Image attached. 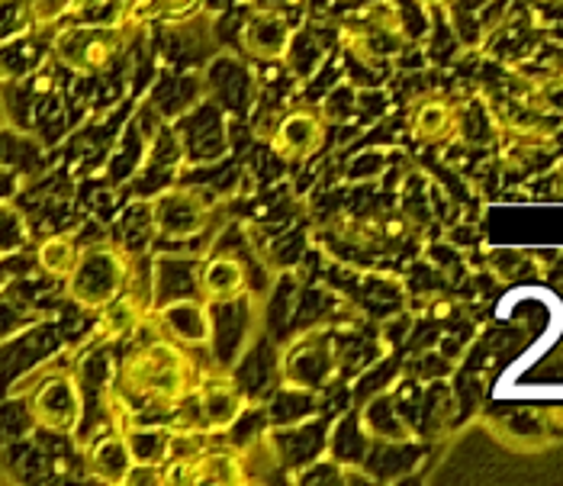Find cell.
<instances>
[{"instance_id": "6da1fadb", "label": "cell", "mask_w": 563, "mask_h": 486, "mask_svg": "<svg viewBox=\"0 0 563 486\" xmlns=\"http://www.w3.org/2000/svg\"><path fill=\"white\" fill-rule=\"evenodd\" d=\"M200 367L172 339L148 342L120 361L113 390L130 406H142L139 412H174L187 399H194L200 384Z\"/></svg>"}, {"instance_id": "7c38bea8", "label": "cell", "mask_w": 563, "mask_h": 486, "mask_svg": "<svg viewBox=\"0 0 563 486\" xmlns=\"http://www.w3.org/2000/svg\"><path fill=\"white\" fill-rule=\"evenodd\" d=\"M249 290V277L239 258L229 255H217L207 258L197 274V297L210 307H225L232 300H239Z\"/></svg>"}, {"instance_id": "603a6c76", "label": "cell", "mask_w": 563, "mask_h": 486, "mask_svg": "<svg viewBox=\"0 0 563 486\" xmlns=\"http://www.w3.org/2000/svg\"><path fill=\"white\" fill-rule=\"evenodd\" d=\"M16 187H20V180L13 172H3L0 168V200H10L13 194H16Z\"/></svg>"}, {"instance_id": "277c9868", "label": "cell", "mask_w": 563, "mask_h": 486, "mask_svg": "<svg viewBox=\"0 0 563 486\" xmlns=\"http://www.w3.org/2000/svg\"><path fill=\"white\" fill-rule=\"evenodd\" d=\"M335 377H339V349L332 332L325 329L300 332L280 354V380L290 390L319 394L332 387Z\"/></svg>"}, {"instance_id": "9a60e30c", "label": "cell", "mask_w": 563, "mask_h": 486, "mask_svg": "<svg viewBox=\"0 0 563 486\" xmlns=\"http://www.w3.org/2000/svg\"><path fill=\"white\" fill-rule=\"evenodd\" d=\"M87 467L97 481H107V484H123L126 471L132 467L130 451L120 432H103L100 439L87 444Z\"/></svg>"}, {"instance_id": "5bb4252c", "label": "cell", "mask_w": 563, "mask_h": 486, "mask_svg": "<svg viewBox=\"0 0 563 486\" xmlns=\"http://www.w3.org/2000/svg\"><path fill=\"white\" fill-rule=\"evenodd\" d=\"M117 432V429H113ZM174 426H148L132 419L120 429L126 451H130L132 464H152V467H165L168 461V444H172Z\"/></svg>"}, {"instance_id": "7402d4cb", "label": "cell", "mask_w": 563, "mask_h": 486, "mask_svg": "<svg viewBox=\"0 0 563 486\" xmlns=\"http://www.w3.org/2000/svg\"><path fill=\"white\" fill-rule=\"evenodd\" d=\"M444 126H448V110L438 107V103H426L416 113V126L412 130L422 135V139H438V135L444 133Z\"/></svg>"}, {"instance_id": "8fae6325", "label": "cell", "mask_w": 563, "mask_h": 486, "mask_svg": "<svg viewBox=\"0 0 563 486\" xmlns=\"http://www.w3.org/2000/svg\"><path fill=\"white\" fill-rule=\"evenodd\" d=\"M294 45V23L277 10H258L242 26V48L258 62H280Z\"/></svg>"}, {"instance_id": "44dd1931", "label": "cell", "mask_w": 563, "mask_h": 486, "mask_svg": "<svg viewBox=\"0 0 563 486\" xmlns=\"http://www.w3.org/2000/svg\"><path fill=\"white\" fill-rule=\"evenodd\" d=\"M78 0H30V20L33 26H48L58 23L62 16H68L75 10Z\"/></svg>"}, {"instance_id": "5b68a950", "label": "cell", "mask_w": 563, "mask_h": 486, "mask_svg": "<svg viewBox=\"0 0 563 486\" xmlns=\"http://www.w3.org/2000/svg\"><path fill=\"white\" fill-rule=\"evenodd\" d=\"M126 23H78L55 36V58L75 75H100L126 45Z\"/></svg>"}, {"instance_id": "ba28073f", "label": "cell", "mask_w": 563, "mask_h": 486, "mask_svg": "<svg viewBox=\"0 0 563 486\" xmlns=\"http://www.w3.org/2000/svg\"><path fill=\"white\" fill-rule=\"evenodd\" d=\"M165 484H222L235 486L245 481V461L239 451H219L203 448L194 461L165 464Z\"/></svg>"}, {"instance_id": "2e32d148", "label": "cell", "mask_w": 563, "mask_h": 486, "mask_svg": "<svg viewBox=\"0 0 563 486\" xmlns=\"http://www.w3.org/2000/svg\"><path fill=\"white\" fill-rule=\"evenodd\" d=\"M78 255H81V248L71 235H48L36 248V265L43 267L48 277L65 280L71 274V267L78 265Z\"/></svg>"}, {"instance_id": "e0dca14e", "label": "cell", "mask_w": 563, "mask_h": 486, "mask_svg": "<svg viewBox=\"0 0 563 486\" xmlns=\"http://www.w3.org/2000/svg\"><path fill=\"white\" fill-rule=\"evenodd\" d=\"M30 242H33V229L23 210L13 207L10 200H0V258L23 255Z\"/></svg>"}, {"instance_id": "8992f818", "label": "cell", "mask_w": 563, "mask_h": 486, "mask_svg": "<svg viewBox=\"0 0 563 486\" xmlns=\"http://www.w3.org/2000/svg\"><path fill=\"white\" fill-rule=\"evenodd\" d=\"M145 213H148V222H152V235L194 239L210 225L213 197L207 190H197V187H172V190H162L148 203Z\"/></svg>"}, {"instance_id": "ac0fdd59", "label": "cell", "mask_w": 563, "mask_h": 486, "mask_svg": "<svg viewBox=\"0 0 563 486\" xmlns=\"http://www.w3.org/2000/svg\"><path fill=\"white\" fill-rule=\"evenodd\" d=\"M36 325V312L26 310L20 300H13L3 287H0V342H10L23 332H30Z\"/></svg>"}, {"instance_id": "cb8c5ba5", "label": "cell", "mask_w": 563, "mask_h": 486, "mask_svg": "<svg viewBox=\"0 0 563 486\" xmlns=\"http://www.w3.org/2000/svg\"><path fill=\"white\" fill-rule=\"evenodd\" d=\"M100 3H107V0H78L75 10H81V7H100Z\"/></svg>"}, {"instance_id": "4fadbf2b", "label": "cell", "mask_w": 563, "mask_h": 486, "mask_svg": "<svg viewBox=\"0 0 563 486\" xmlns=\"http://www.w3.org/2000/svg\"><path fill=\"white\" fill-rule=\"evenodd\" d=\"M152 307V294L148 290H135L132 277L126 280V287L100 310V322H97V332L100 339L113 342V339H123V335H132L142 322H145V312Z\"/></svg>"}, {"instance_id": "ffe728a7", "label": "cell", "mask_w": 563, "mask_h": 486, "mask_svg": "<svg viewBox=\"0 0 563 486\" xmlns=\"http://www.w3.org/2000/svg\"><path fill=\"white\" fill-rule=\"evenodd\" d=\"M197 3H200V0H135V3H132V20H152V16L187 13V10H194Z\"/></svg>"}, {"instance_id": "3957f363", "label": "cell", "mask_w": 563, "mask_h": 486, "mask_svg": "<svg viewBox=\"0 0 563 486\" xmlns=\"http://www.w3.org/2000/svg\"><path fill=\"white\" fill-rule=\"evenodd\" d=\"M132 255L113 242H93L81 248L78 265L65 277L68 300L87 312H100L130 280Z\"/></svg>"}, {"instance_id": "30bf717a", "label": "cell", "mask_w": 563, "mask_h": 486, "mask_svg": "<svg viewBox=\"0 0 563 486\" xmlns=\"http://www.w3.org/2000/svg\"><path fill=\"white\" fill-rule=\"evenodd\" d=\"M325 145V120L316 110H294L287 113L274 133H271V148L284 162H306Z\"/></svg>"}, {"instance_id": "52a82bcc", "label": "cell", "mask_w": 563, "mask_h": 486, "mask_svg": "<svg viewBox=\"0 0 563 486\" xmlns=\"http://www.w3.org/2000/svg\"><path fill=\"white\" fill-rule=\"evenodd\" d=\"M197 412H200V426L213 435V432H229L242 412L249 409V399L239 390V384L225 374H203L197 384Z\"/></svg>"}, {"instance_id": "d6986e66", "label": "cell", "mask_w": 563, "mask_h": 486, "mask_svg": "<svg viewBox=\"0 0 563 486\" xmlns=\"http://www.w3.org/2000/svg\"><path fill=\"white\" fill-rule=\"evenodd\" d=\"M210 444V432L203 426H187V429H174L172 444H168V461L165 464H177V461H194L203 448Z\"/></svg>"}, {"instance_id": "d4e9b609", "label": "cell", "mask_w": 563, "mask_h": 486, "mask_svg": "<svg viewBox=\"0 0 563 486\" xmlns=\"http://www.w3.org/2000/svg\"><path fill=\"white\" fill-rule=\"evenodd\" d=\"M0 287H7V270H3V265H0Z\"/></svg>"}, {"instance_id": "7a4b0ae2", "label": "cell", "mask_w": 563, "mask_h": 486, "mask_svg": "<svg viewBox=\"0 0 563 486\" xmlns=\"http://www.w3.org/2000/svg\"><path fill=\"white\" fill-rule=\"evenodd\" d=\"M7 397L23 399V412L48 435H75L85 419V387L71 371H48L43 377L10 387Z\"/></svg>"}, {"instance_id": "9c48e42d", "label": "cell", "mask_w": 563, "mask_h": 486, "mask_svg": "<svg viewBox=\"0 0 563 486\" xmlns=\"http://www.w3.org/2000/svg\"><path fill=\"white\" fill-rule=\"evenodd\" d=\"M155 322L165 332V339H172L184 349L194 345H210L213 342V307L197 300H168L162 307H155Z\"/></svg>"}]
</instances>
